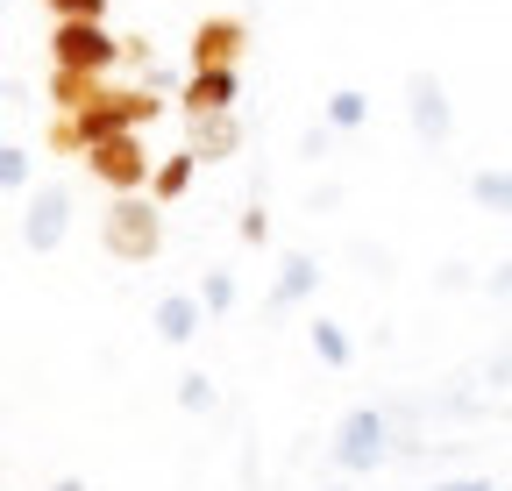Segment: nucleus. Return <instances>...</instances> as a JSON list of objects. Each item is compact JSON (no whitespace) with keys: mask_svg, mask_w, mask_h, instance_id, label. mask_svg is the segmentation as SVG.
Instances as JSON below:
<instances>
[{"mask_svg":"<svg viewBox=\"0 0 512 491\" xmlns=\"http://www.w3.org/2000/svg\"><path fill=\"white\" fill-rule=\"evenodd\" d=\"M200 306H207V314H228V306H235V278H228V271H207Z\"/></svg>","mask_w":512,"mask_h":491,"instance_id":"19","label":"nucleus"},{"mask_svg":"<svg viewBox=\"0 0 512 491\" xmlns=\"http://www.w3.org/2000/svg\"><path fill=\"white\" fill-rule=\"evenodd\" d=\"M64 228H72V193H64V186H36L29 207H22V242L36 257H50L64 242Z\"/></svg>","mask_w":512,"mask_h":491,"instance_id":"7","label":"nucleus"},{"mask_svg":"<svg viewBox=\"0 0 512 491\" xmlns=\"http://www.w3.org/2000/svg\"><path fill=\"white\" fill-rule=\"evenodd\" d=\"M235 93H242L235 72H192L185 93H178V107H185V121H200V114H235Z\"/></svg>","mask_w":512,"mask_h":491,"instance_id":"9","label":"nucleus"},{"mask_svg":"<svg viewBox=\"0 0 512 491\" xmlns=\"http://www.w3.org/2000/svg\"><path fill=\"white\" fill-rule=\"evenodd\" d=\"M242 22L235 15H214V22H200L192 29V72H235V57H242Z\"/></svg>","mask_w":512,"mask_h":491,"instance_id":"8","label":"nucleus"},{"mask_svg":"<svg viewBox=\"0 0 512 491\" xmlns=\"http://www.w3.org/2000/svg\"><path fill=\"white\" fill-rule=\"evenodd\" d=\"M406 121H413V136L427 150H441L456 136V107H448V86L434 72H406Z\"/></svg>","mask_w":512,"mask_h":491,"instance_id":"5","label":"nucleus"},{"mask_svg":"<svg viewBox=\"0 0 512 491\" xmlns=\"http://www.w3.org/2000/svg\"><path fill=\"white\" fill-rule=\"evenodd\" d=\"M370 121V93L363 86H342V93H328V129L342 136V129H363Z\"/></svg>","mask_w":512,"mask_h":491,"instance_id":"15","label":"nucleus"},{"mask_svg":"<svg viewBox=\"0 0 512 491\" xmlns=\"http://www.w3.org/2000/svg\"><path fill=\"white\" fill-rule=\"evenodd\" d=\"M50 57H57V72L100 79L107 65H121V57H128V43L107 36L100 22H57V29H50Z\"/></svg>","mask_w":512,"mask_h":491,"instance_id":"2","label":"nucleus"},{"mask_svg":"<svg viewBox=\"0 0 512 491\" xmlns=\"http://www.w3.org/2000/svg\"><path fill=\"white\" fill-rule=\"evenodd\" d=\"M484 285H491V299H512V264H498V271H491Z\"/></svg>","mask_w":512,"mask_h":491,"instance_id":"23","label":"nucleus"},{"mask_svg":"<svg viewBox=\"0 0 512 491\" xmlns=\"http://www.w3.org/2000/svg\"><path fill=\"white\" fill-rule=\"evenodd\" d=\"M192 171H200V157H192V150H171V157L157 164V178H150V200H157V207H171V200L192 186Z\"/></svg>","mask_w":512,"mask_h":491,"instance_id":"13","label":"nucleus"},{"mask_svg":"<svg viewBox=\"0 0 512 491\" xmlns=\"http://www.w3.org/2000/svg\"><path fill=\"white\" fill-rule=\"evenodd\" d=\"M384 456H392V420H384L377 406H356V413L335 427V470L363 477V470H377Z\"/></svg>","mask_w":512,"mask_h":491,"instance_id":"4","label":"nucleus"},{"mask_svg":"<svg viewBox=\"0 0 512 491\" xmlns=\"http://www.w3.org/2000/svg\"><path fill=\"white\" fill-rule=\"evenodd\" d=\"M434 491H491V477H441Z\"/></svg>","mask_w":512,"mask_h":491,"instance_id":"22","label":"nucleus"},{"mask_svg":"<svg viewBox=\"0 0 512 491\" xmlns=\"http://www.w3.org/2000/svg\"><path fill=\"white\" fill-rule=\"evenodd\" d=\"M200 321H207L200 292H164V299H157V314H150V328H157L164 342H192V335H200Z\"/></svg>","mask_w":512,"mask_h":491,"instance_id":"12","label":"nucleus"},{"mask_svg":"<svg viewBox=\"0 0 512 491\" xmlns=\"http://www.w3.org/2000/svg\"><path fill=\"white\" fill-rule=\"evenodd\" d=\"M178 406H185V413H214V385H207L200 371H185V378H178Z\"/></svg>","mask_w":512,"mask_h":491,"instance_id":"18","label":"nucleus"},{"mask_svg":"<svg viewBox=\"0 0 512 491\" xmlns=\"http://www.w3.org/2000/svg\"><path fill=\"white\" fill-rule=\"evenodd\" d=\"M313 285H320V264L306 257V250H292L285 264H278V278H271V292H264V306L271 314H292L299 299H313Z\"/></svg>","mask_w":512,"mask_h":491,"instance_id":"11","label":"nucleus"},{"mask_svg":"<svg viewBox=\"0 0 512 491\" xmlns=\"http://www.w3.org/2000/svg\"><path fill=\"white\" fill-rule=\"evenodd\" d=\"M470 200L491 207V214H512V164H505V171H477V178H470Z\"/></svg>","mask_w":512,"mask_h":491,"instance_id":"16","label":"nucleus"},{"mask_svg":"<svg viewBox=\"0 0 512 491\" xmlns=\"http://www.w3.org/2000/svg\"><path fill=\"white\" fill-rule=\"evenodd\" d=\"M143 121H157V100H150V93H100L93 107L64 114L57 129H50V143H57V150H79V157H93L100 143H121V136H136Z\"/></svg>","mask_w":512,"mask_h":491,"instance_id":"1","label":"nucleus"},{"mask_svg":"<svg viewBox=\"0 0 512 491\" xmlns=\"http://www.w3.org/2000/svg\"><path fill=\"white\" fill-rule=\"evenodd\" d=\"M43 8H50L57 22H100V15H107V0H43Z\"/></svg>","mask_w":512,"mask_h":491,"instance_id":"20","label":"nucleus"},{"mask_svg":"<svg viewBox=\"0 0 512 491\" xmlns=\"http://www.w3.org/2000/svg\"><path fill=\"white\" fill-rule=\"evenodd\" d=\"M0 186L29 193V143H0Z\"/></svg>","mask_w":512,"mask_h":491,"instance_id":"17","label":"nucleus"},{"mask_svg":"<svg viewBox=\"0 0 512 491\" xmlns=\"http://www.w3.org/2000/svg\"><path fill=\"white\" fill-rule=\"evenodd\" d=\"M86 164H93V178H100V186H107L114 200H136V193L150 186V178H157V164L143 157V143H136V136H121V143H100Z\"/></svg>","mask_w":512,"mask_h":491,"instance_id":"6","label":"nucleus"},{"mask_svg":"<svg viewBox=\"0 0 512 491\" xmlns=\"http://www.w3.org/2000/svg\"><path fill=\"white\" fill-rule=\"evenodd\" d=\"M100 242H107L121 264H150L157 242H164V221H157L150 200H114V207L100 214Z\"/></svg>","mask_w":512,"mask_h":491,"instance_id":"3","label":"nucleus"},{"mask_svg":"<svg viewBox=\"0 0 512 491\" xmlns=\"http://www.w3.org/2000/svg\"><path fill=\"white\" fill-rule=\"evenodd\" d=\"M264 235H271V214L249 207V214H242V242H264Z\"/></svg>","mask_w":512,"mask_h":491,"instance_id":"21","label":"nucleus"},{"mask_svg":"<svg viewBox=\"0 0 512 491\" xmlns=\"http://www.w3.org/2000/svg\"><path fill=\"white\" fill-rule=\"evenodd\" d=\"M306 342H313V356H320V363H328V371H342V363L356 356V342H349V328H342V321H328V314H320V321L306 328Z\"/></svg>","mask_w":512,"mask_h":491,"instance_id":"14","label":"nucleus"},{"mask_svg":"<svg viewBox=\"0 0 512 491\" xmlns=\"http://www.w3.org/2000/svg\"><path fill=\"white\" fill-rule=\"evenodd\" d=\"M50 491H86V477H57V484H50Z\"/></svg>","mask_w":512,"mask_h":491,"instance_id":"24","label":"nucleus"},{"mask_svg":"<svg viewBox=\"0 0 512 491\" xmlns=\"http://www.w3.org/2000/svg\"><path fill=\"white\" fill-rule=\"evenodd\" d=\"M185 150L200 164H228L242 150V121L235 114H200V121H192V136H185Z\"/></svg>","mask_w":512,"mask_h":491,"instance_id":"10","label":"nucleus"}]
</instances>
